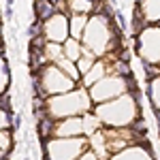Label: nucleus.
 I'll list each match as a JSON object with an SVG mask.
<instances>
[{"mask_svg":"<svg viewBox=\"0 0 160 160\" xmlns=\"http://www.w3.org/2000/svg\"><path fill=\"white\" fill-rule=\"evenodd\" d=\"M13 130H19L22 128V115L19 113H13V126H11Z\"/></svg>","mask_w":160,"mask_h":160,"instance_id":"nucleus-21","label":"nucleus"},{"mask_svg":"<svg viewBox=\"0 0 160 160\" xmlns=\"http://www.w3.org/2000/svg\"><path fill=\"white\" fill-rule=\"evenodd\" d=\"M88 15H68V34L75 41H81L83 37V30L88 26Z\"/></svg>","mask_w":160,"mask_h":160,"instance_id":"nucleus-12","label":"nucleus"},{"mask_svg":"<svg viewBox=\"0 0 160 160\" xmlns=\"http://www.w3.org/2000/svg\"><path fill=\"white\" fill-rule=\"evenodd\" d=\"M94 109L90 92L83 86H77L75 90L45 98V113L53 120H66V118H81Z\"/></svg>","mask_w":160,"mask_h":160,"instance_id":"nucleus-3","label":"nucleus"},{"mask_svg":"<svg viewBox=\"0 0 160 160\" xmlns=\"http://www.w3.org/2000/svg\"><path fill=\"white\" fill-rule=\"evenodd\" d=\"M43 160H77L81 158L90 148L88 137H73V139H60L53 137L43 143Z\"/></svg>","mask_w":160,"mask_h":160,"instance_id":"nucleus-6","label":"nucleus"},{"mask_svg":"<svg viewBox=\"0 0 160 160\" xmlns=\"http://www.w3.org/2000/svg\"><path fill=\"white\" fill-rule=\"evenodd\" d=\"M4 15H7V19H13V7H7V13Z\"/></svg>","mask_w":160,"mask_h":160,"instance_id":"nucleus-23","label":"nucleus"},{"mask_svg":"<svg viewBox=\"0 0 160 160\" xmlns=\"http://www.w3.org/2000/svg\"><path fill=\"white\" fill-rule=\"evenodd\" d=\"M9 79H11V73H9V66H7V62L4 58L0 56V96L7 92V88H9Z\"/></svg>","mask_w":160,"mask_h":160,"instance_id":"nucleus-18","label":"nucleus"},{"mask_svg":"<svg viewBox=\"0 0 160 160\" xmlns=\"http://www.w3.org/2000/svg\"><path fill=\"white\" fill-rule=\"evenodd\" d=\"M32 79H37V81H38L41 92H43L45 98L66 94V92L75 90L77 86H81V83H77L75 79H71V77L64 73L58 64H45L38 73H32Z\"/></svg>","mask_w":160,"mask_h":160,"instance_id":"nucleus-5","label":"nucleus"},{"mask_svg":"<svg viewBox=\"0 0 160 160\" xmlns=\"http://www.w3.org/2000/svg\"><path fill=\"white\" fill-rule=\"evenodd\" d=\"M107 160H156V158H154L152 149L143 148L139 143V145H132V148H126L122 152H118V154H113Z\"/></svg>","mask_w":160,"mask_h":160,"instance_id":"nucleus-11","label":"nucleus"},{"mask_svg":"<svg viewBox=\"0 0 160 160\" xmlns=\"http://www.w3.org/2000/svg\"><path fill=\"white\" fill-rule=\"evenodd\" d=\"M81 45L96 58H105L111 51L120 49V34L111 19V9H107L105 4L98 13L90 15L83 37H81Z\"/></svg>","mask_w":160,"mask_h":160,"instance_id":"nucleus-1","label":"nucleus"},{"mask_svg":"<svg viewBox=\"0 0 160 160\" xmlns=\"http://www.w3.org/2000/svg\"><path fill=\"white\" fill-rule=\"evenodd\" d=\"M22 160H30V156H28V154H26V156H24V158H22Z\"/></svg>","mask_w":160,"mask_h":160,"instance_id":"nucleus-25","label":"nucleus"},{"mask_svg":"<svg viewBox=\"0 0 160 160\" xmlns=\"http://www.w3.org/2000/svg\"><path fill=\"white\" fill-rule=\"evenodd\" d=\"M92 113L98 118L102 126H109V128H132L135 122L141 120V107H139L137 94H130V92L122 94L115 100L94 105Z\"/></svg>","mask_w":160,"mask_h":160,"instance_id":"nucleus-2","label":"nucleus"},{"mask_svg":"<svg viewBox=\"0 0 160 160\" xmlns=\"http://www.w3.org/2000/svg\"><path fill=\"white\" fill-rule=\"evenodd\" d=\"M41 30H43V37L47 43L64 45L71 38V34H68V13L58 11L56 15H51L49 19H45L41 24Z\"/></svg>","mask_w":160,"mask_h":160,"instance_id":"nucleus-7","label":"nucleus"},{"mask_svg":"<svg viewBox=\"0 0 160 160\" xmlns=\"http://www.w3.org/2000/svg\"><path fill=\"white\" fill-rule=\"evenodd\" d=\"M11 126H13V113L0 109V130H7V128H11Z\"/></svg>","mask_w":160,"mask_h":160,"instance_id":"nucleus-19","label":"nucleus"},{"mask_svg":"<svg viewBox=\"0 0 160 160\" xmlns=\"http://www.w3.org/2000/svg\"><path fill=\"white\" fill-rule=\"evenodd\" d=\"M148 96H149V105L156 113V120L160 124V75L154 77L152 81H148Z\"/></svg>","mask_w":160,"mask_h":160,"instance_id":"nucleus-13","label":"nucleus"},{"mask_svg":"<svg viewBox=\"0 0 160 160\" xmlns=\"http://www.w3.org/2000/svg\"><path fill=\"white\" fill-rule=\"evenodd\" d=\"M53 137H60V139L86 137V135H83V115H81V118H66V120H56Z\"/></svg>","mask_w":160,"mask_h":160,"instance_id":"nucleus-8","label":"nucleus"},{"mask_svg":"<svg viewBox=\"0 0 160 160\" xmlns=\"http://www.w3.org/2000/svg\"><path fill=\"white\" fill-rule=\"evenodd\" d=\"M158 126H160V124H158Z\"/></svg>","mask_w":160,"mask_h":160,"instance_id":"nucleus-27","label":"nucleus"},{"mask_svg":"<svg viewBox=\"0 0 160 160\" xmlns=\"http://www.w3.org/2000/svg\"><path fill=\"white\" fill-rule=\"evenodd\" d=\"M77 160H100V158L96 156V154H94V152H92V149H88L86 154H83L81 158H77Z\"/></svg>","mask_w":160,"mask_h":160,"instance_id":"nucleus-22","label":"nucleus"},{"mask_svg":"<svg viewBox=\"0 0 160 160\" xmlns=\"http://www.w3.org/2000/svg\"><path fill=\"white\" fill-rule=\"evenodd\" d=\"M137 9L145 26H160V0H137Z\"/></svg>","mask_w":160,"mask_h":160,"instance_id":"nucleus-9","label":"nucleus"},{"mask_svg":"<svg viewBox=\"0 0 160 160\" xmlns=\"http://www.w3.org/2000/svg\"><path fill=\"white\" fill-rule=\"evenodd\" d=\"M62 53H64V58H66V60H71V62L77 64V60L83 56V45H81V41L68 38V41L62 45Z\"/></svg>","mask_w":160,"mask_h":160,"instance_id":"nucleus-14","label":"nucleus"},{"mask_svg":"<svg viewBox=\"0 0 160 160\" xmlns=\"http://www.w3.org/2000/svg\"><path fill=\"white\" fill-rule=\"evenodd\" d=\"M13 2H15V0H7V7H13Z\"/></svg>","mask_w":160,"mask_h":160,"instance_id":"nucleus-24","label":"nucleus"},{"mask_svg":"<svg viewBox=\"0 0 160 160\" xmlns=\"http://www.w3.org/2000/svg\"><path fill=\"white\" fill-rule=\"evenodd\" d=\"M90 92V98H92V105H102V102H109V100L120 98L122 94L130 92V94H137V83L132 77H122V75L111 73L107 75L105 79H100L98 83H94L92 88H88Z\"/></svg>","mask_w":160,"mask_h":160,"instance_id":"nucleus-4","label":"nucleus"},{"mask_svg":"<svg viewBox=\"0 0 160 160\" xmlns=\"http://www.w3.org/2000/svg\"><path fill=\"white\" fill-rule=\"evenodd\" d=\"M94 64H96V56H92L90 51L83 49V56L77 60V71H79V75H81V77H83V75H86L88 71L94 66Z\"/></svg>","mask_w":160,"mask_h":160,"instance_id":"nucleus-16","label":"nucleus"},{"mask_svg":"<svg viewBox=\"0 0 160 160\" xmlns=\"http://www.w3.org/2000/svg\"><path fill=\"white\" fill-rule=\"evenodd\" d=\"M58 66H60L64 73L68 75L71 79H75V81H81V75H79V71H77V64L71 60H66V58H62L60 62H58Z\"/></svg>","mask_w":160,"mask_h":160,"instance_id":"nucleus-17","label":"nucleus"},{"mask_svg":"<svg viewBox=\"0 0 160 160\" xmlns=\"http://www.w3.org/2000/svg\"><path fill=\"white\" fill-rule=\"evenodd\" d=\"M113 17L118 19V24H120V28H122V30H126V17H124L122 13H120V11H113Z\"/></svg>","mask_w":160,"mask_h":160,"instance_id":"nucleus-20","label":"nucleus"},{"mask_svg":"<svg viewBox=\"0 0 160 160\" xmlns=\"http://www.w3.org/2000/svg\"><path fill=\"white\" fill-rule=\"evenodd\" d=\"M107 75H111V62L107 60H96V64L88 71L83 77H81V86L86 88H92L94 83H98L100 79H105Z\"/></svg>","mask_w":160,"mask_h":160,"instance_id":"nucleus-10","label":"nucleus"},{"mask_svg":"<svg viewBox=\"0 0 160 160\" xmlns=\"http://www.w3.org/2000/svg\"><path fill=\"white\" fill-rule=\"evenodd\" d=\"M0 56H2V47H0Z\"/></svg>","mask_w":160,"mask_h":160,"instance_id":"nucleus-26","label":"nucleus"},{"mask_svg":"<svg viewBox=\"0 0 160 160\" xmlns=\"http://www.w3.org/2000/svg\"><path fill=\"white\" fill-rule=\"evenodd\" d=\"M15 148V141H13V128L7 130H0V158H9V154Z\"/></svg>","mask_w":160,"mask_h":160,"instance_id":"nucleus-15","label":"nucleus"}]
</instances>
